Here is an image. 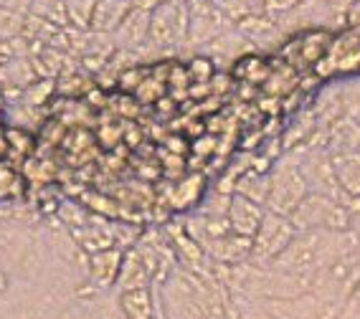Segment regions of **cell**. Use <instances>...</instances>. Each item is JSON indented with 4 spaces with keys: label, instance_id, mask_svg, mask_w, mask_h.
<instances>
[{
    "label": "cell",
    "instance_id": "cell-1",
    "mask_svg": "<svg viewBox=\"0 0 360 319\" xmlns=\"http://www.w3.org/2000/svg\"><path fill=\"white\" fill-rule=\"evenodd\" d=\"M307 193H309L307 183H304L302 173H300V167H297L295 157L290 152L271 162L269 193H266V203H264L266 211L290 218L297 205L304 200Z\"/></svg>",
    "mask_w": 360,
    "mask_h": 319
},
{
    "label": "cell",
    "instance_id": "cell-2",
    "mask_svg": "<svg viewBox=\"0 0 360 319\" xmlns=\"http://www.w3.org/2000/svg\"><path fill=\"white\" fill-rule=\"evenodd\" d=\"M295 230H328V233H342L350 230V218L342 200L328 198L320 193H307L304 200L290 216Z\"/></svg>",
    "mask_w": 360,
    "mask_h": 319
},
{
    "label": "cell",
    "instance_id": "cell-3",
    "mask_svg": "<svg viewBox=\"0 0 360 319\" xmlns=\"http://www.w3.org/2000/svg\"><path fill=\"white\" fill-rule=\"evenodd\" d=\"M315 71L322 79L360 77V28H347L333 36Z\"/></svg>",
    "mask_w": 360,
    "mask_h": 319
},
{
    "label": "cell",
    "instance_id": "cell-4",
    "mask_svg": "<svg viewBox=\"0 0 360 319\" xmlns=\"http://www.w3.org/2000/svg\"><path fill=\"white\" fill-rule=\"evenodd\" d=\"M295 233L297 230L290 218L266 211L262 218V223H259L257 233L251 238L249 263H254V266H269V263L290 246Z\"/></svg>",
    "mask_w": 360,
    "mask_h": 319
},
{
    "label": "cell",
    "instance_id": "cell-5",
    "mask_svg": "<svg viewBox=\"0 0 360 319\" xmlns=\"http://www.w3.org/2000/svg\"><path fill=\"white\" fill-rule=\"evenodd\" d=\"M257 306L269 319H338L342 309L340 304H335L315 292H304L300 297H292V299L259 301Z\"/></svg>",
    "mask_w": 360,
    "mask_h": 319
},
{
    "label": "cell",
    "instance_id": "cell-6",
    "mask_svg": "<svg viewBox=\"0 0 360 319\" xmlns=\"http://www.w3.org/2000/svg\"><path fill=\"white\" fill-rule=\"evenodd\" d=\"M188 36V8L178 3H162L150 13V39L148 44L158 51H170L186 46Z\"/></svg>",
    "mask_w": 360,
    "mask_h": 319
},
{
    "label": "cell",
    "instance_id": "cell-7",
    "mask_svg": "<svg viewBox=\"0 0 360 319\" xmlns=\"http://www.w3.org/2000/svg\"><path fill=\"white\" fill-rule=\"evenodd\" d=\"M188 36L186 46L193 48H203L213 39H219L221 33H226L233 26L231 20H226V15L219 8H213L208 0H188Z\"/></svg>",
    "mask_w": 360,
    "mask_h": 319
},
{
    "label": "cell",
    "instance_id": "cell-8",
    "mask_svg": "<svg viewBox=\"0 0 360 319\" xmlns=\"http://www.w3.org/2000/svg\"><path fill=\"white\" fill-rule=\"evenodd\" d=\"M122 249H104L97 254H86V284L97 292H112L115 289L117 274L122 266Z\"/></svg>",
    "mask_w": 360,
    "mask_h": 319
},
{
    "label": "cell",
    "instance_id": "cell-9",
    "mask_svg": "<svg viewBox=\"0 0 360 319\" xmlns=\"http://www.w3.org/2000/svg\"><path fill=\"white\" fill-rule=\"evenodd\" d=\"M330 41H333V33L325 31V28H307L304 33H297L295 39L284 46L287 48L284 53H290L287 56L290 61L315 69L320 64V58L325 56V51H328Z\"/></svg>",
    "mask_w": 360,
    "mask_h": 319
},
{
    "label": "cell",
    "instance_id": "cell-10",
    "mask_svg": "<svg viewBox=\"0 0 360 319\" xmlns=\"http://www.w3.org/2000/svg\"><path fill=\"white\" fill-rule=\"evenodd\" d=\"M264 213H266L264 205L251 203V200L241 198V195H236V193H231L229 205H226V221H229V228H231V233H236V236H241V238H254L259 223H262Z\"/></svg>",
    "mask_w": 360,
    "mask_h": 319
},
{
    "label": "cell",
    "instance_id": "cell-11",
    "mask_svg": "<svg viewBox=\"0 0 360 319\" xmlns=\"http://www.w3.org/2000/svg\"><path fill=\"white\" fill-rule=\"evenodd\" d=\"M150 39V13L129 8V13L124 15V20L120 23L115 33H112V44L120 51H140L148 46Z\"/></svg>",
    "mask_w": 360,
    "mask_h": 319
},
{
    "label": "cell",
    "instance_id": "cell-12",
    "mask_svg": "<svg viewBox=\"0 0 360 319\" xmlns=\"http://www.w3.org/2000/svg\"><path fill=\"white\" fill-rule=\"evenodd\" d=\"M330 165L342 200L360 198V150L330 155Z\"/></svg>",
    "mask_w": 360,
    "mask_h": 319
},
{
    "label": "cell",
    "instance_id": "cell-13",
    "mask_svg": "<svg viewBox=\"0 0 360 319\" xmlns=\"http://www.w3.org/2000/svg\"><path fill=\"white\" fill-rule=\"evenodd\" d=\"M233 31L246 39L251 46H269L277 39H284V31L274 18L266 13H249L233 23Z\"/></svg>",
    "mask_w": 360,
    "mask_h": 319
},
{
    "label": "cell",
    "instance_id": "cell-14",
    "mask_svg": "<svg viewBox=\"0 0 360 319\" xmlns=\"http://www.w3.org/2000/svg\"><path fill=\"white\" fill-rule=\"evenodd\" d=\"M129 0H94L89 15V33L94 36H110L120 28L124 15L129 13Z\"/></svg>",
    "mask_w": 360,
    "mask_h": 319
},
{
    "label": "cell",
    "instance_id": "cell-15",
    "mask_svg": "<svg viewBox=\"0 0 360 319\" xmlns=\"http://www.w3.org/2000/svg\"><path fill=\"white\" fill-rule=\"evenodd\" d=\"M153 287V276H150V268L142 259L140 251L132 246V249H124L122 254V266H120V274H117L115 289L112 292H129V289H145Z\"/></svg>",
    "mask_w": 360,
    "mask_h": 319
},
{
    "label": "cell",
    "instance_id": "cell-16",
    "mask_svg": "<svg viewBox=\"0 0 360 319\" xmlns=\"http://www.w3.org/2000/svg\"><path fill=\"white\" fill-rule=\"evenodd\" d=\"M28 15L41 20H49L53 26H66L69 15H66V0H33L28 8Z\"/></svg>",
    "mask_w": 360,
    "mask_h": 319
},
{
    "label": "cell",
    "instance_id": "cell-17",
    "mask_svg": "<svg viewBox=\"0 0 360 319\" xmlns=\"http://www.w3.org/2000/svg\"><path fill=\"white\" fill-rule=\"evenodd\" d=\"M340 84V104H342V115L350 117L360 124V77L350 79H338Z\"/></svg>",
    "mask_w": 360,
    "mask_h": 319
},
{
    "label": "cell",
    "instance_id": "cell-18",
    "mask_svg": "<svg viewBox=\"0 0 360 319\" xmlns=\"http://www.w3.org/2000/svg\"><path fill=\"white\" fill-rule=\"evenodd\" d=\"M23 31H26V13L0 6V41L18 39Z\"/></svg>",
    "mask_w": 360,
    "mask_h": 319
},
{
    "label": "cell",
    "instance_id": "cell-19",
    "mask_svg": "<svg viewBox=\"0 0 360 319\" xmlns=\"http://www.w3.org/2000/svg\"><path fill=\"white\" fill-rule=\"evenodd\" d=\"M304 0H264V13L269 18H282L302 6Z\"/></svg>",
    "mask_w": 360,
    "mask_h": 319
},
{
    "label": "cell",
    "instance_id": "cell-20",
    "mask_svg": "<svg viewBox=\"0 0 360 319\" xmlns=\"http://www.w3.org/2000/svg\"><path fill=\"white\" fill-rule=\"evenodd\" d=\"M188 188H191V180H186L183 185H180V190H186L183 195H188ZM200 190H191V198H180V195H173V205L175 208H188V205H193L195 200H198Z\"/></svg>",
    "mask_w": 360,
    "mask_h": 319
},
{
    "label": "cell",
    "instance_id": "cell-21",
    "mask_svg": "<svg viewBox=\"0 0 360 319\" xmlns=\"http://www.w3.org/2000/svg\"><path fill=\"white\" fill-rule=\"evenodd\" d=\"M165 0H129V6L137 8V11H145V13H153L155 8H160Z\"/></svg>",
    "mask_w": 360,
    "mask_h": 319
},
{
    "label": "cell",
    "instance_id": "cell-22",
    "mask_svg": "<svg viewBox=\"0 0 360 319\" xmlns=\"http://www.w3.org/2000/svg\"><path fill=\"white\" fill-rule=\"evenodd\" d=\"M31 3H33V0H0V6L13 8V11H18V13H28Z\"/></svg>",
    "mask_w": 360,
    "mask_h": 319
},
{
    "label": "cell",
    "instance_id": "cell-23",
    "mask_svg": "<svg viewBox=\"0 0 360 319\" xmlns=\"http://www.w3.org/2000/svg\"><path fill=\"white\" fill-rule=\"evenodd\" d=\"M203 319H224V301H219V304L213 306L211 312H208Z\"/></svg>",
    "mask_w": 360,
    "mask_h": 319
},
{
    "label": "cell",
    "instance_id": "cell-24",
    "mask_svg": "<svg viewBox=\"0 0 360 319\" xmlns=\"http://www.w3.org/2000/svg\"><path fill=\"white\" fill-rule=\"evenodd\" d=\"M0 221H6V218H3V213H0Z\"/></svg>",
    "mask_w": 360,
    "mask_h": 319
}]
</instances>
